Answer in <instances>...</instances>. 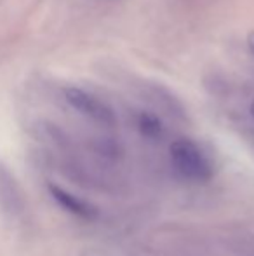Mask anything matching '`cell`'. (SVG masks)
<instances>
[{
	"label": "cell",
	"mask_w": 254,
	"mask_h": 256,
	"mask_svg": "<svg viewBox=\"0 0 254 256\" xmlns=\"http://www.w3.org/2000/svg\"><path fill=\"white\" fill-rule=\"evenodd\" d=\"M64 102L70 104L77 114L85 117L87 120L101 126V128L112 129L117 126V114L106 102H103L94 92L85 91L82 88H64L63 91Z\"/></svg>",
	"instance_id": "cell-2"
},
{
	"label": "cell",
	"mask_w": 254,
	"mask_h": 256,
	"mask_svg": "<svg viewBox=\"0 0 254 256\" xmlns=\"http://www.w3.org/2000/svg\"><path fill=\"white\" fill-rule=\"evenodd\" d=\"M169 160L173 169L192 183H206L213 178L214 168L207 154L190 138H176L169 145Z\"/></svg>",
	"instance_id": "cell-1"
},
{
	"label": "cell",
	"mask_w": 254,
	"mask_h": 256,
	"mask_svg": "<svg viewBox=\"0 0 254 256\" xmlns=\"http://www.w3.org/2000/svg\"><path fill=\"white\" fill-rule=\"evenodd\" d=\"M246 46H248V51L251 52V56H254V30H251L246 37Z\"/></svg>",
	"instance_id": "cell-6"
},
{
	"label": "cell",
	"mask_w": 254,
	"mask_h": 256,
	"mask_svg": "<svg viewBox=\"0 0 254 256\" xmlns=\"http://www.w3.org/2000/svg\"><path fill=\"white\" fill-rule=\"evenodd\" d=\"M248 112H249V117H251L253 124H254V98L249 102V106H248Z\"/></svg>",
	"instance_id": "cell-7"
},
{
	"label": "cell",
	"mask_w": 254,
	"mask_h": 256,
	"mask_svg": "<svg viewBox=\"0 0 254 256\" xmlns=\"http://www.w3.org/2000/svg\"><path fill=\"white\" fill-rule=\"evenodd\" d=\"M136 129L148 142H160L166 136V126L160 120V117L153 112L141 110L136 114Z\"/></svg>",
	"instance_id": "cell-5"
},
{
	"label": "cell",
	"mask_w": 254,
	"mask_h": 256,
	"mask_svg": "<svg viewBox=\"0 0 254 256\" xmlns=\"http://www.w3.org/2000/svg\"><path fill=\"white\" fill-rule=\"evenodd\" d=\"M49 192H51L52 199L56 200L64 211H68L70 214L77 216L85 222H92L99 216V211L94 204H91L89 200L82 199V197L75 196V194L68 192V190L61 188L58 185H49Z\"/></svg>",
	"instance_id": "cell-3"
},
{
	"label": "cell",
	"mask_w": 254,
	"mask_h": 256,
	"mask_svg": "<svg viewBox=\"0 0 254 256\" xmlns=\"http://www.w3.org/2000/svg\"><path fill=\"white\" fill-rule=\"evenodd\" d=\"M0 208L14 218L23 212V199H21L19 188L12 176L2 166H0Z\"/></svg>",
	"instance_id": "cell-4"
}]
</instances>
